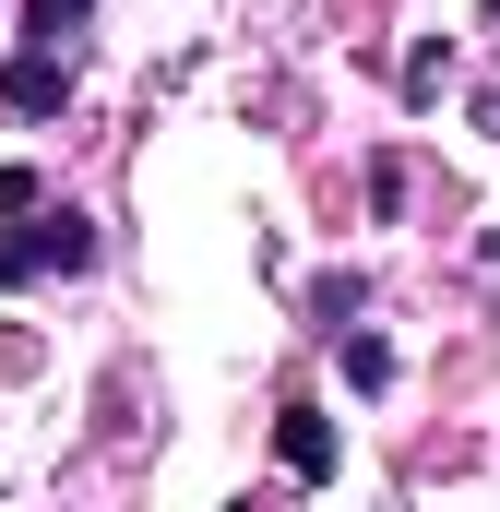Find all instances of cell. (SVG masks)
<instances>
[{"instance_id":"cell-1","label":"cell","mask_w":500,"mask_h":512,"mask_svg":"<svg viewBox=\"0 0 500 512\" xmlns=\"http://www.w3.org/2000/svg\"><path fill=\"white\" fill-rule=\"evenodd\" d=\"M96 227L36 179V167H0V286H48V274H84Z\"/></svg>"},{"instance_id":"cell-2","label":"cell","mask_w":500,"mask_h":512,"mask_svg":"<svg viewBox=\"0 0 500 512\" xmlns=\"http://www.w3.org/2000/svg\"><path fill=\"white\" fill-rule=\"evenodd\" d=\"M0 108H12V120H48V108H72V48H12V72H0Z\"/></svg>"},{"instance_id":"cell-3","label":"cell","mask_w":500,"mask_h":512,"mask_svg":"<svg viewBox=\"0 0 500 512\" xmlns=\"http://www.w3.org/2000/svg\"><path fill=\"white\" fill-rule=\"evenodd\" d=\"M274 465H286L298 489H322V477H334V417H322V405H286V429H274Z\"/></svg>"},{"instance_id":"cell-4","label":"cell","mask_w":500,"mask_h":512,"mask_svg":"<svg viewBox=\"0 0 500 512\" xmlns=\"http://www.w3.org/2000/svg\"><path fill=\"white\" fill-rule=\"evenodd\" d=\"M334 346H346V382H358V393H381V382H393V346H381V334H358V322H346Z\"/></svg>"},{"instance_id":"cell-5","label":"cell","mask_w":500,"mask_h":512,"mask_svg":"<svg viewBox=\"0 0 500 512\" xmlns=\"http://www.w3.org/2000/svg\"><path fill=\"white\" fill-rule=\"evenodd\" d=\"M310 310H322V334H346V322H358V274H322V286H310Z\"/></svg>"}]
</instances>
